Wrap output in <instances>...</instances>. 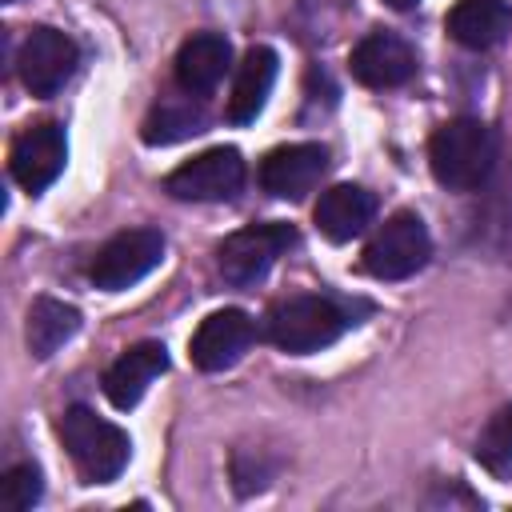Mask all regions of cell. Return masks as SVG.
Here are the masks:
<instances>
[{"instance_id":"52a82bcc","label":"cell","mask_w":512,"mask_h":512,"mask_svg":"<svg viewBox=\"0 0 512 512\" xmlns=\"http://www.w3.org/2000/svg\"><path fill=\"white\" fill-rule=\"evenodd\" d=\"M76 60H80V48L72 36H64L60 28H32L20 44V56H16V68H20V80L32 96H56L72 72H76Z\"/></svg>"},{"instance_id":"7c38bea8","label":"cell","mask_w":512,"mask_h":512,"mask_svg":"<svg viewBox=\"0 0 512 512\" xmlns=\"http://www.w3.org/2000/svg\"><path fill=\"white\" fill-rule=\"evenodd\" d=\"M348 64H352V76L368 88H396V84L412 80V72H416L412 48L392 32H368L352 48Z\"/></svg>"},{"instance_id":"ba28073f","label":"cell","mask_w":512,"mask_h":512,"mask_svg":"<svg viewBox=\"0 0 512 512\" xmlns=\"http://www.w3.org/2000/svg\"><path fill=\"white\" fill-rule=\"evenodd\" d=\"M244 184V160L236 148H208L192 160H184L176 172H168L164 192L176 200H196V204H212V200H232Z\"/></svg>"},{"instance_id":"ffe728a7","label":"cell","mask_w":512,"mask_h":512,"mask_svg":"<svg viewBox=\"0 0 512 512\" xmlns=\"http://www.w3.org/2000/svg\"><path fill=\"white\" fill-rule=\"evenodd\" d=\"M476 460L488 472H508L512 468V404H504L500 412L488 416V424L476 436Z\"/></svg>"},{"instance_id":"9c48e42d","label":"cell","mask_w":512,"mask_h":512,"mask_svg":"<svg viewBox=\"0 0 512 512\" xmlns=\"http://www.w3.org/2000/svg\"><path fill=\"white\" fill-rule=\"evenodd\" d=\"M64 160H68L64 128L44 120V124H32L16 136L12 156H8V172L24 192H44L64 172Z\"/></svg>"},{"instance_id":"8992f818","label":"cell","mask_w":512,"mask_h":512,"mask_svg":"<svg viewBox=\"0 0 512 512\" xmlns=\"http://www.w3.org/2000/svg\"><path fill=\"white\" fill-rule=\"evenodd\" d=\"M164 260V236L156 228H128L112 236L96 256H92V284L104 292H124L136 280H144L156 264Z\"/></svg>"},{"instance_id":"ac0fdd59","label":"cell","mask_w":512,"mask_h":512,"mask_svg":"<svg viewBox=\"0 0 512 512\" xmlns=\"http://www.w3.org/2000/svg\"><path fill=\"white\" fill-rule=\"evenodd\" d=\"M80 332V312L56 296H40L28 308V352L36 360L56 356L72 336Z\"/></svg>"},{"instance_id":"d6986e66","label":"cell","mask_w":512,"mask_h":512,"mask_svg":"<svg viewBox=\"0 0 512 512\" xmlns=\"http://www.w3.org/2000/svg\"><path fill=\"white\" fill-rule=\"evenodd\" d=\"M204 132V112L192 100H164L148 120H144V140L148 144H176L184 136Z\"/></svg>"},{"instance_id":"44dd1931","label":"cell","mask_w":512,"mask_h":512,"mask_svg":"<svg viewBox=\"0 0 512 512\" xmlns=\"http://www.w3.org/2000/svg\"><path fill=\"white\" fill-rule=\"evenodd\" d=\"M0 492H4V504H8L12 512H28V508L40 500V492H44L36 464H16V468H8L4 480H0Z\"/></svg>"},{"instance_id":"7402d4cb","label":"cell","mask_w":512,"mask_h":512,"mask_svg":"<svg viewBox=\"0 0 512 512\" xmlns=\"http://www.w3.org/2000/svg\"><path fill=\"white\" fill-rule=\"evenodd\" d=\"M384 4H388V8H396V12H408V8H416L420 0H384Z\"/></svg>"},{"instance_id":"3957f363","label":"cell","mask_w":512,"mask_h":512,"mask_svg":"<svg viewBox=\"0 0 512 512\" xmlns=\"http://www.w3.org/2000/svg\"><path fill=\"white\" fill-rule=\"evenodd\" d=\"M60 440L80 472L84 484H108L124 472L128 464V452H132V440L124 428H116L112 420L96 416L92 408H68L60 416Z\"/></svg>"},{"instance_id":"7a4b0ae2","label":"cell","mask_w":512,"mask_h":512,"mask_svg":"<svg viewBox=\"0 0 512 512\" xmlns=\"http://www.w3.org/2000/svg\"><path fill=\"white\" fill-rule=\"evenodd\" d=\"M348 324H356V320L348 316L344 304H336L332 296L300 292V296H288V300L272 304V312H268V340L280 352L308 356V352H320L332 340H340Z\"/></svg>"},{"instance_id":"e0dca14e","label":"cell","mask_w":512,"mask_h":512,"mask_svg":"<svg viewBox=\"0 0 512 512\" xmlns=\"http://www.w3.org/2000/svg\"><path fill=\"white\" fill-rule=\"evenodd\" d=\"M276 72H280V60L268 44H256L244 52V60L236 64V80H232V96H228V120L232 124H248L264 112L268 104V92L276 84Z\"/></svg>"},{"instance_id":"6da1fadb","label":"cell","mask_w":512,"mask_h":512,"mask_svg":"<svg viewBox=\"0 0 512 512\" xmlns=\"http://www.w3.org/2000/svg\"><path fill=\"white\" fill-rule=\"evenodd\" d=\"M432 176L452 192H476L496 168V132L484 120L456 116L440 124L428 140Z\"/></svg>"},{"instance_id":"5b68a950","label":"cell","mask_w":512,"mask_h":512,"mask_svg":"<svg viewBox=\"0 0 512 512\" xmlns=\"http://www.w3.org/2000/svg\"><path fill=\"white\" fill-rule=\"evenodd\" d=\"M296 244V232L292 224H252V228H240L232 232L220 248H216V268L228 284L236 288H248L256 280L268 276V268L276 264V256H284L288 248Z\"/></svg>"},{"instance_id":"9a60e30c","label":"cell","mask_w":512,"mask_h":512,"mask_svg":"<svg viewBox=\"0 0 512 512\" xmlns=\"http://www.w3.org/2000/svg\"><path fill=\"white\" fill-rule=\"evenodd\" d=\"M376 216V196L360 184H332L328 192H320L316 208H312V220L316 228L332 240V244H344L352 236H360Z\"/></svg>"},{"instance_id":"4fadbf2b","label":"cell","mask_w":512,"mask_h":512,"mask_svg":"<svg viewBox=\"0 0 512 512\" xmlns=\"http://www.w3.org/2000/svg\"><path fill=\"white\" fill-rule=\"evenodd\" d=\"M164 368H168V352H164V344H156V340H140V344H132V348L104 372V396H108V404L120 408V412L136 408V404L144 400L148 384H152Z\"/></svg>"},{"instance_id":"2e32d148","label":"cell","mask_w":512,"mask_h":512,"mask_svg":"<svg viewBox=\"0 0 512 512\" xmlns=\"http://www.w3.org/2000/svg\"><path fill=\"white\" fill-rule=\"evenodd\" d=\"M448 36L472 52L496 48L512 32V4L508 0H456L444 20Z\"/></svg>"},{"instance_id":"603a6c76","label":"cell","mask_w":512,"mask_h":512,"mask_svg":"<svg viewBox=\"0 0 512 512\" xmlns=\"http://www.w3.org/2000/svg\"><path fill=\"white\" fill-rule=\"evenodd\" d=\"M4 4H12V0H4Z\"/></svg>"},{"instance_id":"5bb4252c","label":"cell","mask_w":512,"mask_h":512,"mask_svg":"<svg viewBox=\"0 0 512 512\" xmlns=\"http://www.w3.org/2000/svg\"><path fill=\"white\" fill-rule=\"evenodd\" d=\"M232 68V44L220 32H196L176 52V84L188 96L212 92Z\"/></svg>"},{"instance_id":"30bf717a","label":"cell","mask_w":512,"mask_h":512,"mask_svg":"<svg viewBox=\"0 0 512 512\" xmlns=\"http://www.w3.org/2000/svg\"><path fill=\"white\" fill-rule=\"evenodd\" d=\"M252 340H256L252 316L240 312V308H220V312L200 320V328L192 332L188 356H192V364L200 372H224L248 352Z\"/></svg>"},{"instance_id":"277c9868","label":"cell","mask_w":512,"mask_h":512,"mask_svg":"<svg viewBox=\"0 0 512 512\" xmlns=\"http://www.w3.org/2000/svg\"><path fill=\"white\" fill-rule=\"evenodd\" d=\"M428 256H432V236L424 220L416 212H396L372 232L360 264L376 280H408L428 264Z\"/></svg>"},{"instance_id":"8fae6325","label":"cell","mask_w":512,"mask_h":512,"mask_svg":"<svg viewBox=\"0 0 512 512\" xmlns=\"http://www.w3.org/2000/svg\"><path fill=\"white\" fill-rule=\"evenodd\" d=\"M328 168V148L324 144H280L260 160V188L280 196V200H296L304 192H312V184L324 176Z\"/></svg>"}]
</instances>
